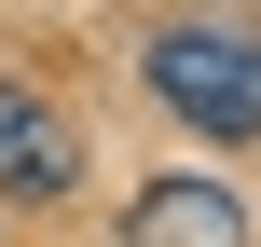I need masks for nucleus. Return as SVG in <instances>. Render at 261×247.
Segmentation results:
<instances>
[{"label": "nucleus", "mask_w": 261, "mask_h": 247, "mask_svg": "<svg viewBox=\"0 0 261 247\" xmlns=\"http://www.w3.org/2000/svg\"><path fill=\"white\" fill-rule=\"evenodd\" d=\"M124 247H248V206L220 179H151L124 206Z\"/></svg>", "instance_id": "nucleus-2"}, {"label": "nucleus", "mask_w": 261, "mask_h": 247, "mask_svg": "<svg viewBox=\"0 0 261 247\" xmlns=\"http://www.w3.org/2000/svg\"><path fill=\"white\" fill-rule=\"evenodd\" d=\"M138 69H151V96L193 138H261V28H234V14H165L138 41Z\"/></svg>", "instance_id": "nucleus-1"}, {"label": "nucleus", "mask_w": 261, "mask_h": 247, "mask_svg": "<svg viewBox=\"0 0 261 247\" xmlns=\"http://www.w3.org/2000/svg\"><path fill=\"white\" fill-rule=\"evenodd\" d=\"M69 179H83V151H69V124H55V110H41L28 83H0V193H41V206H55Z\"/></svg>", "instance_id": "nucleus-3"}]
</instances>
